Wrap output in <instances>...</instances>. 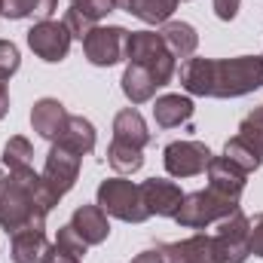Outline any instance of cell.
I'll list each match as a JSON object with an SVG mask.
<instances>
[{
	"instance_id": "cell-1",
	"label": "cell",
	"mask_w": 263,
	"mask_h": 263,
	"mask_svg": "<svg viewBox=\"0 0 263 263\" xmlns=\"http://www.w3.org/2000/svg\"><path fill=\"white\" fill-rule=\"evenodd\" d=\"M181 86L202 98H239L263 86V59H187L181 65Z\"/></svg>"
},
{
	"instance_id": "cell-2",
	"label": "cell",
	"mask_w": 263,
	"mask_h": 263,
	"mask_svg": "<svg viewBox=\"0 0 263 263\" xmlns=\"http://www.w3.org/2000/svg\"><path fill=\"white\" fill-rule=\"evenodd\" d=\"M59 205V196L46 187L43 175L31 172H9L0 178V227L15 236L22 230H43L46 214Z\"/></svg>"
},
{
	"instance_id": "cell-3",
	"label": "cell",
	"mask_w": 263,
	"mask_h": 263,
	"mask_svg": "<svg viewBox=\"0 0 263 263\" xmlns=\"http://www.w3.org/2000/svg\"><path fill=\"white\" fill-rule=\"evenodd\" d=\"M126 62L150 70V77L159 83V89L168 86L175 77V59L156 31H132L126 40Z\"/></svg>"
},
{
	"instance_id": "cell-4",
	"label": "cell",
	"mask_w": 263,
	"mask_h": 263,
	"mask_svg": "<svg viewBox=\"0 0 263 263\" xmlns=\"http://www.w3.org/2000/svg\"><path fill=\"white\" fill-rule=\"evenodd\" d=\"M236 208H239V199H230L208 187V190L187 193L181 208H178V214H175V220L181 227H187V230H205V227L223 220L227 214H233Z\"/></svg>"
},
{
	"instance_id": "cell-5",
	"label": "cell",
	"mask_w": 263,
	"mask_h": 263,
	"mask_svg": "<svg viewBox=\"0 0 263 263\" xmlns=\"http://www.w3.org/2000/svg\"><path fill=\"white\" fill-rule=\"evenodd\" d=\"M98 205L104 208V214L120 217L126 223H144L150 217V211L144 205V196H141V187L126 181V178H107V181H101V187H98Z\"/></svg>"
},
{
	"instance_id": "cell-6",
	"label": "cell",
	"mask_w": 263,
	"mask_h": 263,
	"mask_svg": "<svg viewBox=\"0 0 263 263\" xmlns=\"http://www.w3.org/2000/svg\"><path fill=\"white\" fill-rule=\"evenodd\" d=\"M211 248H214V263H245L251 257L248 217L242 214V208H236L233 214L217 220V233L211 236Z\"/></svg>"
},
{
	"instance_id": "cell-7",
	"label": "cell",
	"mask_w": 263,
	"mask_h": 263,
	"mask_svg": "<svg viewBox=\"0 0 263 263\" xmlns=\"http://www.w3.org/2000/svg\"><path fill=\"white\" fill-rule=\"evenodd\" d=\"M126 40H129L126 28H120V25H95L83 40V52L95 67H114L126 59Z\"/></svg>"
},
{
	"instance_id": "cell-8",
	"label": "cell",
	"mask_w": 263,
	"mask_h": 263,
	"mask_svg": "<svg viewBox=\"0 0 263 263\" xmlns=\"http://www.w3.org/2000/svg\"><path fill=\"white\" fill-rule=\"evenodd\" d=\"M70 31H67L65 22H34V28L28 31V46L34 49L37 59L55 65V62H65L67 52H70Z\"/></svg>"
},
{
	"instance_id": "cell-9",
	"label": "cell",
	"mask_w": 263,
	"mask_h": 263,
	"mask_svg": "<svg viewBox=\"0 0 263 263\" xmlns=\"http://www.w3.org/2000/svg\"><path fill=\"white\" fill-rule=\"evenodd\" d=\"M80 159H83L80 153H73L70 147L52 141V147H49V153H46V165H43V181H46V187H49L59 199L77 184Z\"/></svg>"
},
{
	"instance_id": "cell-10",
	"label": "cell",
	"mask_w": 263,
	"mask_h": 263,
	"mask_svg": "<svg viewBox=\"0 0 263 263\" xmlns=\"http://www.w3.org/2000/svg\"><path fill=\"white\" fill-rule=\"evenodd\" d=\"M162 159H165V172L172 178H196L208 168L211 150L202 141H172L165 147Z\"/></svg>"
},
{
	"instance_id": "cell-11",
	"label": "cell",
	"mask_w": 263,
	"mask_h": 263,
	"mask_svg": "<svg viewBox=\"0 0 263 263\" xmlns=\"http://www.w3.org/2000/svg\"><path fill=\"white\" fill-rule=\"evenodd\" d=\"M141 196H144V205L150 214H159V217H175L181 202H184V193L175 181H165V178H150L141 184Z\"/></svg>"
},
{
	"instance_id": "cell-12",
	"label": "cell",
	"mask_w": 263,
	"mask_h": 263,
	"mask_svg": "<svg viewBox=\"0 0 263 263\" xmlns=\"http://www.w3.org/2000/svg\"><path fill=\"white\" fill-rule=\"evenodd\" d=\"M67 114L65 104L59 101V98H40L37 104H34V110H31V126L34 132L40 135V138H46V141H59V135L65 132L67 126Z\"/></svg>"
},
{
	"instance_id": "cell-13",
	"label": "cell",
	"mask_w": 263,
	"mask_h": 263,
	"mask_svg": "<svg viewBox=\"0 0 263 263\" xmlns=\"http://www.w3.org/2000/svg\"><path fill=\"white\" fill-rule=\"evenodd\" d=\"M55 245L46 239L43 230H22L12 236V260L15 263H49Z\"/></svg>"
},
{
	"instance_id": "cell-14",
	"label": "cell",
	"mask_w": 263,
	"mask_h": 263,
	"mask_svg": "<svg viewBox=\"0 0 263 263\" xmlns=\"http://www.w3.org/2000/svg\"><path fill=\"white\" fill-rule=\"evenodd\" d=\"M165 263H214V248H211V236L196 233L184 242H168L159 245Z\"/></svg>"
},
{
	"instance_id": "cell-15",
	"label": "cell",
	"mask_w": 263,
	"mask_h": 263,
	"mask_svg": "<svg viewBox=\"0 0 263 263\" xmlns=\"http://www.w3.org/2000/svg\"><path fill=\"white\" fill-rule=\"evenodd\" d=\"M205 172H208V187L211 190H217V193H223V196H230V199L242 196L248 175L239 165H233L227 156H211V162H208Z\"/></svg>"
},
{
	"instance_id": "cell-16",
	"label": "cell",
	"mask_w": 263,
	"mask_h": 263,
	"mask_svg": "<svg viewBox=\"0 0 263 263\" xmlns=\"http://www.w3.org/2000/svg\"><path fill=\"white\" fill-rule=\"evenodd\" d=\"M70 227L83 236L86 245H101V242H107V236H110L107 214H104V208H101L98 202H95V205H80V208L73 211V217H70Z\"/></svg>"
},
{
	"instance_id": "cell-17",
	"label": "cell",
	"mask_w": 263,
	"mask_h": 263,
	"mask_svg": "<svg viewBox=\"0 0 263 263\" xmlns=\"http://www.w3.org/2000/svg\"><path fill=\"white\" fill-rule=\"evenodd\" d=\"M159 37H162V43H165V49L172 52V59H193V52H196L199 46V34L193 25H187V22H165L162 25V31H159Z\"/></svg>"
},
{
	"instance_id": "cell-18",
	"label": "cell",
	"mask_w": 263,
	"mask_h": 263,
	"mask_svg": "<svg viewBox=\"0 0 263 263\" xmlns=\"http://www.w3.org/2000/svg\"><path fill=\"white\" fill-rule=\"evenodd\" d=\"M114 141H123V144H132L138 150H144L150 144V129L144 123V117L135 110V107H126L114 117Z\"/></svg>"
},
{
	"instance_id": "cell-19",
	"label": "cell",
	"mask_w": 263,
	"mask_h": 263,
	"mask_svg": "<svg viewBox=\"0 0 263 263\" xmlns=\"http://www.w3.org/2000/svg\"><path fill=\"white\" fill-rule=\"evenodd\" d=\"M117 9H126L129 15L147 22V25H165L172 12L178 9V0H114Z\"/></svg>"
},
{
	"instance_id": "cell-20",
	"label": "cell",
	"mask_w": 263,
	"mask_h": 263,
	"mask_svg": "<svg viewBox=\"0 0 263 263\" xmlns=\"http://www.w3.org/2000/svg\"><path fill=\"white\" fill-rule=\"evenodd\" d=\"M193 117V101L187 95H162L153 104V120L162 129H175Z\"/></svg>"
},
{
	"instance_id": "cell-21",
	"label": "cell",
	"mask_w": 263,
	"mask_h": 263,
	"mask_svg": "<svg viewBox=\"0 0 263 263\" xmlns=\"http://www.w3.org/2000/svg\"><path fill=\"white\" fill-rule=\"evenodd\" d=\"M120 83H123V95L129 98L132 104H144V101H150V98L156 95V89H159V83L150 77V70H144L141 65H126Z\"/></svg>"
},
{
	"instance_id": "cell-22",
	"label": "cell",
	"mask_w": 263,
	"mask_h": 263,
	"mask_svg": "<svg viewBox=\"0 0 263 263\" xmlns=\"http://www.w3.org/2000/svg\"><path fill=\"white\" fill-rule=\"evenodd\" d=\"M59 9V0H0V15L3 18H34L46 22Z\"/></svg>"
},
{
	"instance_id": "cell-23",
	"label": "cell",
	"mask_w": 263,
	"mask_h": 263,
	"mask_svg": "<svg viewBox=\"0 0 263 263\" xmlns=\"http://www.w3.org/2000/svg\"><path fill=\"white\" fill-rule=\"evenodd\" d=\"M59 144H65L73 153L86 156V153L95 150V126H92L86 117H67L65 132L59 135Z\"/></svg>"
},
{
	"instance_id": "cell-24",
	"label": "cell",
	"mask_w": 263,
	"mask_h": 263,
	"mask_svg": "<svg viewBox=\"0 0 263 263\" xmlns=\"http://www.w3.org/2000/svg\"><path fill=\"white\" fill-rule=\"evenodd\" d=\"M223 156H227L233 165H239L245 175L257 172V168L263 165V153L254 147V144H248L242 135H236V138H230V141H227V147H223Z\"/></svg>"
},
{
	"instance_id": "cell-25",
	"label": "cell",
	"mask_w": 263,
	"mask_h": 263,
	"mask_svg": "<svg viewBox=\"0 0 263 263\" xmlns=\"http://www.w3.org/2000/svg\"><path fill=\"white\" fill-rule=\"evenodd\" d=\"M3 165L9 172H31L34 168V147H31V141L22 138V135L9 138L6 147H3Z\"/></svg>"
},
{
	"instance_id": "cell-26",
	"label": "cell",
	"mask_w": 263,
	"mask_h": 263,
	"mask_svg": "<svg viewBox=\"0 0 263 263\" xmlns=\"http://www.w3.org/2000/svg\"><path fill=\"white\" fill-rule=\"evenodd\" d=\"M107 162H110L114 172H120V175H135V172H141L144 156H141L138 147L123 144V141H114V144L107 147Z\"/></svg>"
},
{
	"instance_id": "cell-27",
	"label": "cell",
	"mask_w": 263,
	"mask_h": 263,
	"mask_svg": "<svg viewBox=\"0 0 263 263\" xmlns=\"http://www.w3.org/2000/svg\"><path fill=\"white\" fill-rule=\"evenodd\" d=\"M55 251L59 254H67V257H86V251H89V245L83 242V236L67 223V227H62L59 230V239H55Z\"/></svg>"
},
{
	"instance_id": "cell-28",
	"label": "cell",
	"mask_w": 263,
	"mask_h": 263,
	"mask_svg": "<svg viewBox=\"0 0 263 263\" xmlns=\"http://www.w3.org/2000/svg\"><path fill=\"white\" fill-rule=\"evenodd\" d=\"M239 135L263 153V107H254V110L239 123Z\"/></svg>"
},
{
	"instance_id": "cell-29",
	"label": "cell",
	"mask_w": 263,
	"mask_h": 263,
	"mask_svg": "<svg viewBox=\"0 0 263 263\" xmlns=\"http://www.w3.org/2000/svg\"><path fill=\"white\" fill-rule=\"evenodd\" d=\"M70 6H73V9H80V12H83L89 22H95V25H98L107 12H114V9H117V3H114V0H70Z\"/></svg>"
},
{
	"instance_id": "cell-30",
	"label": "cell",
	"mask_w": 263,
	"mask_h": 263,
	"mask_svg": "<svg viewBox=\"0 0 263 263\" xmlns=\"http://www.w3.org/2000/svg\"><path fill=\"white\" fill-rule=\"evenodd\" d=\"M22 65V55H18V46L9 43V40H0V80L6 83Z\"/></svg>"
},
{
	"instance_id": "cell-31",
	"label": "cell",
	"mask_w": 263,
	"mask_h": 263,
	"mask_svg": "<svg viewBox=\"0 0 263 263\" xmlns=\"http://www.w3.org/2000/svg\"><path fill=\"white\" fill-rule=\"evenodd\" d=\"M65 25H67V31H70L73 40H86V34L95 28V22H89V18H86L80 9H73V6L65 12Z\"/></svg>"
},
{
	"instance_id": "cell-32",
	"label": "cell",
	"mask_w": 263,
	"mask_h": 263,
	"mask_svg": "<svg viewBox=\"0 0 263 263\" xmlns=\"http://www.w3.org/2000/svg\"><path fill=\"white\" fill-rule=\"evenodd\" d=\"M248 245H251V254L263 257V214H254L248 220Z\"/></svg>"
},
{
	"instance_id": "cell-33",
	"label": "cell",
	"mask_w": 263,
	"mask_h": 263,
	"mask_svg": "<svg viewBox=\"0 0 263 263\" xmlns=\"http://www.w3.org/2000/svg\"><path fill=\"white\" fill-rule=\"evenodd\" d=\"M239 6H242V0H214V15L220 22H233L236 12H239Z\"/></svg>"
},
{
	"instance_id": "cell-34",
	"label": "cell",
	"mask_w": 263,
	"mask_h": 263,
	"mask_svg": "<svg viewBox=\"0 0 263 263\" xmlns=\"http://www.w3.org/2000/svg\"><path fill=\"white\" fill-rule=\"evenodd\" d=\"M132 263H165V257H162L159 248H147V251H141Z\"/></svg>"
},
{
	"instance_id": "cell-35",
	"label": "cell",
	"mask_w": 263,
	"mask_h": 263,
	"mask_svg": "<svg viewBox=\"0 0 263 263\" xmlns=\"http://www.w3.org/2000/svg\"><path fill=\"white\" fill-rule=\"evenodd\" d=\"M6 110H9V92H6V86H3V80H0V120L6 117Z\"/></svg>"
},
{
	"instance_id": "cell-36",
	"label": "cell",
	"mask_w": 263,
	"mask_h": 263,
	"mask_svg": "<svg viewBox=\"0 0 263 263\" xmlns=\"http://www.w3.org/2000/svg\"><path fill=\"white\" fill-rule=\"evenodd\" d=\"M49 263H80V260H77V257H67V254H59V251H55Z\"/></svg>"
},
{
	"instance_id": "cell-37",
	"label": "cell",
	"mask_w": 263,
	"mask_h": 263,
	"mask_svg": "<svg viewBox=\"0 0 263 263\" xmlns=\"http://www.w3.org/2000/svg\"><path fill=\"white\" fill-rule=\"evenodd\" d=\"M0 178H3V168H0Z\"/></svg>"
},
{
	"instance_id": "cell-38",
	"label": "cell",
	"mask_w": 263,
	"mask_h": 263,
	"mask_svg": "<svg viewBox=\"0 0 263 263\" xmlns=\"http://www.w3.org/2000/svg\"><path fill=\"white\" fill-rule=\"evenodd\" d=\"M178 3H181V0H178Z\"/></svg>"
}]
</instances>
